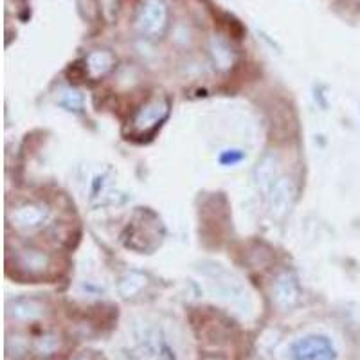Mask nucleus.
<instances>
[{
	"label": "nucleus",
	"instance_id": "f257e3e1",
	"mask_svg": "<svg viewBox=\"0 0 360 360\" xmlns=\"http://www.w3.org/2000/svg\"><path fill=\"white\" fill-rule=\"evenodd\" d=\"M135 27L143 37H160L168 27V6L164 0H144L137 11Z\"/></svg>",
	"mask_w": 360,
	"mask_h": 360
},
{
	"label": "nucleus",
	"instance_id": "f03ea898",
	"mask_svg": "<svg viewBox=\"0 0 360 360\" xmlns=\"http://www.w3.org/2000/svg\"><path fill=\"white\" fill-rule=\"evenodd\" d=\"M290 356L292 360H337V349L328 337L308 335L292 344Z\"/></svg>",
	"mask_w": 360,
	"mask_h": 360
},
{
	"label": "nucleus",
	"instance_id": "7ed1b4c3",
	"mask_svg": "<svg viewBox=\"0 0 360 360\" xmlns=\"http://www.w3.org/2000/svg\"><path fill=\"white\" fill-rule=\"evenodd\" d=\"M166 114H168V101L155 99V101H152L150 105H146V107H143L137 112L134 121L135 128H137V131H141V134L153 130V128H155L157 124H160V121L166 117Z\"/></svg>",
	"mask_w": 360,
	"mask_h": 360
},
{
	"label": "nucleus",
	"instance_id": "20e7f679",
	"mask_svg": "<svg viewBox=\"0 0 360 360\" xmlns=\"http://www.w3.org/2000/svg\"><path fill=\"white\" fill-rule=\"evenodd\" d=\"M292 195H294V188H292L290 180L281 179L272 186V198H270V209L276 217H283L290 207Z\"/></svg>",
	"mask_w": 360,
	"mask_h": 360
},
{
	"label": "nucleus",
	"instance_id": "39448f33",
	"mask_svg": "<svg viewBox=\"0 0 360 360\" xmlns=\"http://www.w3.org/2000/svg\"><path fill=\"white\" fill-rule=\"evenodd\" d=\"M47 218V209L41 205H24L13 213V221L20 229H34Z\"/></svg>",
	"mask_w": 360,
	"mask_h": 360
},
{
	"label": "nucleus",
	"instance_id": "423d86ee",
	"mask_svg": "<svg viewBox=\"0 0 360 360\" xmlns=\"http://www.w3.org/2000/svg\"><path fill=\"white\" fill-rule=\"evenodd\" d=\"M299 288L295 279L290 274H283L281 278L276 281L274 287V301L278 307L288 308L297 301Z\"/></svg>",
	"mask_w": 360,
	"mask_h": 360
},
{
	"label": "nucleus",
	"instance_id": "0eeeda50",
	"mask_svg": "<svg viewBox=\"0 0 360 360\" xmlns=\"http://www.w3.org/2000/svg\"><path fill=\"white\" fill-rule=\"evenodd\" d=\"M86 72L92 76V78H101L105 74H108L112 70L115 63L114 54L108 53V51H94L86 56Z\"/></svg>",
	"mask_w": 360,
	"mask_h": 360
},
{
	"label": "nucleus",
	"instance_id": "6e6552de",
	"mask_svg": "<svg viewBox=\"0 0 360 360\" xmlns=\"http://www.w3.org/2000/svg\"><path fill=\"white\" fill-rule=\"evenodd\" d=\"M278 173V168H276V159L272 155H265L262 160H259L258 168H256V176H258V184L262 186L263 189L272 188L276 184L274 176Z\"/></svg>",
	"mask_w": 360,
	"mask_h": 360
},
{
	"label": "nucleus",
	"instance_id": "1a4fd4ad",
	"mask_svg": "<svg viewBox=\"0 0 360 360\" xmlns=\"http://www.w3.org/2000/svg\"><path fill=\"white\" fill-rule=\"evenodd\" d=\"M211 54H213L214 62L221 69H229L233 65V53H231L229 45L225 44L221 38H213L211 40Z\"/></svg>",
	"mask_w": 360,
	"mask_h": 360
},
{
	"label": "nucleus",
	"instance_id": "9d476101",
	"mask_svg": "<svg viewBox=\"0 0 360 360\" xmlns=\"http://www.w3.org/2000/svg\"><path fill=\"white\" fill-rule=\"evenodd\" d=\"M47 263H49V258L44 252H40V250H25L24 259H22V265L29 272H41L47 266Z\"/></svg>",
	"mask_w": 360,
	"mask_h": 360
},
{
	"label": "nucleus",
	"instance_id": "9b49d317",
	"mask_svg": "<svg viewBox=\"0 0 360 360\" xmlns=\"http://www.w3.org/2000/svg\"><path fill=\"white\" fill-rule=\"evenodd\" d=\"M144 281L146 279L141 274H128L124 276L123 281L119 283V290H121L124 297H130V295H134L135 292H139L144 287Z\"/></svg>",
	"mask_w": 360,
	"mask_h": 360
},
{
	"label": "nucleus",
	"instance_id": "f8f14e48",
	"mask_svg": "<svg viewBox=\"0 0 360 360\" xmlns=\"http://www.w3.org/2000/svg\"><path fill=\"white\" fill-rule=\"evenodd\" d=\"M56 340H54V337H41L40 344H38V349L40 352H45V355H49V353H53L54 349H56Z\"/></svg>",
	"mask_w": 360,
	"mask_h": 360
},
{
	"label": "nucleus",
	"instance_id": "ddd939ff",
	"mask_svg": "<svg viewBox=\"0 0 360 360\" xmlns=\"http://www.w3.org/2000/svg\"><path fill=\"white\" fill-rule=\"evenodd\" d=\"M99 6L108 18H112L117 13V0H99Z\"/></svg>",
	"mask_w": 360,
	"mask_h": 360
}]
</instances>
